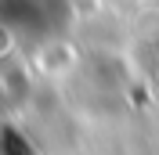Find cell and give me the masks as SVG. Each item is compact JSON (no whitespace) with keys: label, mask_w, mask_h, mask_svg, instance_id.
<instances>
[{"label":"cell","mask_w":159,"mask_h":155,"mask_svg":"<svg viewBox=\"0 0 159 155\" xmlns=\"http://www.w3.org/2000/svg\"><path fill=\"white\" fill-rule=\"evenodd\" d=\"M69 15V0H0V25L11 36L47 40L58 36Z\"/></svg>","instance_id":"1"}]
</instances>
